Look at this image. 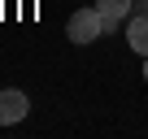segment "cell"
<instances>
[{
  "mask_svg": "<svg viewBox=\"0 0 148 139\" xmlns=\"http://www.w3.org/2000/svg\"><path fill=\"white\" fill-rule=\"evenodd\" d=\"M26 113H31L26 91H18V87H5V91H0V126H13V122H22Z\"/></svg>",
  "mask_w": 148,
  "mask_h": 139,
  "instance_id": "2",
  "label": "cell"
},
{
  "mask_svg": "<svg viewBox=\"0 0 148 139\" xmlns=\"http://www.w3.org/2000/svg\"><path fill=\"white\" fill-rule=\"evenodd\" d=\"M100 31H105V13L92 5V9H79V13H70V22H65V35H70V44H92V39H100Z\"/></svg>",
  "mask_w": 148,
  "mask_h": 139,
  "instance_id": "1",
  "label": "cell"
},
{
  "mask_svg": "<svg viewBox=\"0 0 148 139\" xmlns=\"http://www.w3.org/2000/svg\"><path fill=\"white\" fill-rule=\"evenodd\" d=\"M96 9L105 13V26H113V22H122V18H126L131 0H96Z\"/></svg>",
  "mask_w": 148,
  "mask_h": 139,
  "instance_id": "4",
  "label": "cell"
},
{
  "mask_svg": "<svg viewBox=\"0 0 148 139\" xmlns=\"http://www.w3.org/2000/svg\"><path fill=\"white\" fill-rule=\"evenodd\" d=\"M144 78H148V57H144Z\"/></svg>",
  "mask_w": 148,
  "mask_h": 139,
  "instance_id": "5",
  "label": "cell"
},
{
  "mask_svg": "<svg viewBox=\"0 0 148 139\" xmlns=\"http://www.w3.org/2000/svg\"><path fill=\"white\" fill-rule=\"evenodd\" d=\"M126 44H131L139 57H148V13H144V18H135V22L126 26Z\"/></svg>",
  "mask_w": 148,
  "mask_h": 139,
  "instance_id": "3",
  "label": "cell"
}]
</instances>
